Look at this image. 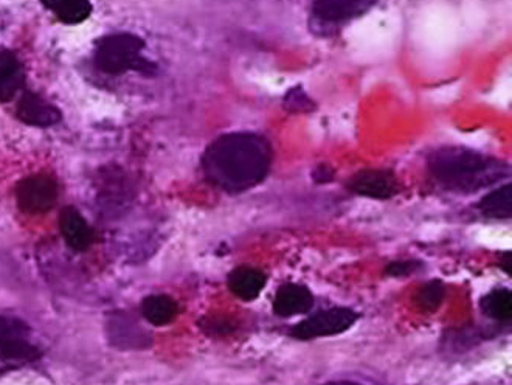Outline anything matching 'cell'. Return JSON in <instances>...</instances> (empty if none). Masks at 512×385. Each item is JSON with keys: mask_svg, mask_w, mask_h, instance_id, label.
Masks as SVG:
<instances>
[{"mask_svg": "<svg viewBox=\"0 0 512 385\" xmlns=\"http://www.w3.org/2000/svg\"><path fill=\"white\" fill-rule=\"evenodd\" d=\"M272 165V148L256 132H230L218 137L202 156V171L213 187L243 193L260 185Z\"/></svg>", "mask_w": 512, "mask_h": 385, "instance_id": "6da1fadb", "label": "cell"}, {"mask_svg": "<svg viewBox=\"0 0 512 385\" xmlns=\"http://www.w3.org/2000/svg\"><path fill=\"white\" fill-rule=\"evenodd\" d=\"M427 165L436 184L466 195L492 187L509 176L505 162L464 146H444L433 151Z\"/></svg>", "mask_w": 512, "mask_h": 385, "instance_id": "7a4b0ae2", "label": "cell"}, {"mask_svg": "<svg viewBox=\"0 0 512 385\" xmlns=\"http://www.w3.org/2000/svg\"><path fill=\"white\" fill-rule=\"evenodd\" d=\"M145 42L132 33H114L97 42L95 66L108 75L139 72L151 77L156 73V64L142 55Z\"/></svg>", "mask_w": 512, "mask_h": 385, "instance_id": "3957f363", "label": "cell"}, {"mask_svg": "<svg viewBox=\"0 0 512 385\" xmlns=\"http://www.w3.org/2000/svg\"><path fill=\"white\" fill-rule=\"evenodd\" d=\"M39 358L41 350L33 344L27 323L16 317L0 316V362L25 365Z\"/></svg>", "mask_w": 512, "mask_h": 385, "instance_id": "277c9868", "label": "cell"}, {"mask_svg": "<svg viewBox=\"0 0 512 385\" xmlns=\"http://www.w3.org/2000/svg\"><path fill=\"white\" fill-rule=\"evenodd\" d=\"M359 320V314L345 306L323 309L312 314L303 322L297 323L291 330V336L297 340H314L320 337L339 336L350 330Z\"/></svg>", "mask_w": 512, "mask_h": 385, "instance_id": "5b68a950", "label": "cell"}, {"mask_svg": "<svg viewBox=\"0 0 512 385\" xmlns=\"http://www.w3.org/2000/svg\"><path fill=\"white\" fill-rule=\"evenodd\" d=\"M104 331L109 344L117 350L140 351L153 345L151 333L128 311H112L108 314Z\"/></svg>", "mask_w": 512, "mask_h": 385, "instance_id": "8992f818", "label": "cell"}, {"mask_svg": "<svg viewBox=\"0 0 512 385\" xmlns=\"http://www.w3.org/2000/svg\"><path fill=\"white\" fill-rule=\"evenodd\" d=\"M58 184L47 174H33L25 177L16 188L19 209L28 215H42L50 212L58 201Z\"/></svg>", "mask_w": 512, "mask_h": 385, "instance_id": "52a82bcc", "label": "cell"}, {"mask_svg": "<svg viewBox=\"0 0 512 385\" xmlns=\"http://www.w3.org/2000/svg\"><path fill=\"white\" fill-rule=\"evenodd\" d=\"M348 187L356 195L371 199H390L399 191L398 179L388 170H364L354 174Z\"/></svg>", "mask_w": 512, "mask_h": 385, "instance_id": "ba28073f", "label": "cell"}, {"mask_svg": "<svg viewBox=\"0 0 512 385\" xmlns=\"http://www.w3.org/2000/svg\"><path fill=\"white\" fill-rule=\"evenodd\" d=\"M16 115L25 125L35 128H50L61 122V112L49 101L39 97L35 92L24 91L16 106Z\"/></svg>", "mask_w": 512, "mask_h": 385, "instance_id": "9c48e42d", "label": "cell"}, {"mask_svg": "<svg viewBox=\"0 0 512 385\" xmlns=\"http://www.w3.org/2000/svg\"><path fill=\"white\" fill-rule=\"evenodd\" d=\"M59 230L64 241L75 252H86L94 243V230L75 207H66L59 215Z\"/></svg>", "mask_w": 512, "mask_h": 385, "instance_id": "30bf717a", "label": "cell"}, {"mask_svg": "<svg viewBox=\"0 0 512 385\" xmlns=\"http://www.w3.org/2000/svg\"><path fill=\"white\" fill-rule=\"evenodd\" d=\"M272 306L278 317L289 319V317L309 313L314 306V295L306 286L286 283L278 289Z\"/></svg>", "mask_w": 512, "mask_h": 385, "instance_id": "8fae6325", "label": "cell"}, {"mask_svg": "<svg viewBox=\"0 0 512 385\" xmlns=\"http://www.w3.org/2000/svg\"><path fill=\"white\" fill-rule=\"evenodd\" d=\"M378 0H315L314 14L325 22H345L367 13Z\"/></svg>", "mask_w": 512, "mask_h": 385, "instance_id": "7c38bea8", "label": "cell"}, {"mask_svg": "<svg viewBox=\"0 0 512 385\" xmlns=\"http://www.w3.org/2000/svg\"><path fill=\"white\" fill-rule=\"evenodd\" d=\"M267 277L263 271L250 266H241L230 272L227 285L230 291L243 302H253L263 292Z\"/></svg>", "mask_w": 512, "mask_h": 385, "instance_id": "4fadbf2b", "label": "cell"}, {"mask_svg": "<svg viewBox=\"0 0 512 385\" xmlns=\"http://www.w3.org/2000/svg\"><path fill=\"white\" fill-rule=\"evenodd\" d=\"M24 81V72L16 55L8 50L0 52V101L13 100L22 91Z\"/></svg>", "mask_w": 512, "mask_h": 385, "instance_id": "5bb4252c", "label": "cell"}, {"mask_svg": "<svg viewBox=\"0 0 512 385\" xmlns=\"http://www.w3.org/2000/svg\"><path fill=\"white\" fill-rule=\"evenodd\" d=\"M142 316L154 327H167L179 314V306L170 295H149L140 306Z\"/></svg>", "mask_w": 512, "mask_h": 385, "instance_id": "9a60e30c", "label": "cell"}, {"mask_svg": "<svg viewBox=\"0 0 512 385\" xmlns=\"http://www.w3.org/2000/svg\"><path fill=\"white\" fill-rule=\"evenodd\" d=\"M41 2L64 24H81L92 13L89 0H41Z\"/></svg>", "mask_w": 512, "mask_h": 385, "instance_id": "2e32d148", "label": "cell"}, {"mask_svg": "<svg viewBox=\"0 0 512 385\" xmlns=\"http://www.w3.org/2000/svg\"><path fill=\"white\" fill-rule=\"evenodd\" d=\"M511 201V184L502 185V187L495 188L489 195L481 199L480 204H478V210H480L486 218L509 219L512 216Z\"/></svg>", "mask_w": 512, "mask_h": 385, "instance_id": "e0dca14e", "label": "cell"}, {"mask_svg": "<svg viewBox=\"0 0 512 385\" xmlns=\"http://www.w3.org/2000/svg\"><path fill=\"white\" fill-rule=\"evenodd\" d=\"M480 308L489 319L509 322L512 317V292L506 288H495L480 300Z\"/></svg>", "mask_w": 512, "mask_h": 385, "instance_id": "ac0fdd59", "label": "cell"}, {"mask_svg": "<svg viewBox=\"0 0 512 385\" xmlns=\"http://www.w3.org/2000/svg\"><path fill=\"white\" fill-rule=\"evenodd\" d=\"M444 299H446V288L440 280L429 281L423 288L419 289L418 295H416L419 308L426 311V313H433V311L440 308Z\"/></svg>", "mask_w": 512, "mask_h": 385, "instance_id": "d6986e66", "label": "cell"}, {"mask_svg": "<svg viewBox=\"0 0 512 385\" xmlns=\"http://www.w3.org/2000/svg\"><path fill=\"white\" fill-rule=\"evenodd\" d=\"M284 108L291 112H309L314 111V103L305 91L297 86L284 97Z\"/></svg>", "mask_w": 512, "mask_h": 385, "instance_id": "ffe728a7", "label": "cell"}, {"mask_svg": "<svg viewBox=\"0 0 512 385\" xmlns=\"http://www.w3.org/2000/svg\"><path fill=\"white\" fill-rule=\"evenodd\" d=\"M419 268H421V263H419V261H393V263L388 264L385 272H387L390 277H409L413 272L419 271Z\"/></svg>", "mask_w": 512, "mask_h": 385, "instance_id": "44dd1931", "label": "cell"}, {"mask_svg": "<svg viewBox=\"0 0 512 385\" xmlns=\"http://www.w3.org/2000/svg\"><path fill=\"white\" fill-rule=\"evenodd\" d=\"M334 179V171L328 165H320L314 170V181L319 184H326Z\"/></svg>", "mask_w": 512, "mask_h": 385, "instance_id": "7402d4cb", "label": "cell"}, {"mask_svg": "<svg viewBox=\"0 0 512 385\" xmlns=\"http://www.w3.org/2000/svg\"><path fill=\"white\" fill-rule=\"evenodd\" d=\"M500 268H502L506 274H512V254L509 250L505 252V254H502V258H500Z\"/></svg>", "mask_w": 512, "mask_h": 385, "instance_id": "603a6c76", "label": "cell"}, {"mask_svg": "<svg viewBox=\"0 0 512 385\" xmlns=\"http://www.w3.org/2000/svg\"><path fill=\"white\" fill-rule=\"evenodd\" d=\"M322 385H362L359 384V382H353V381H329L325 382V384Z\"/></svg>", "mask_w": 512, "mask_h": 385, "instance_id": "cb8c5ba5", "label": "cell"}]
</instances>
